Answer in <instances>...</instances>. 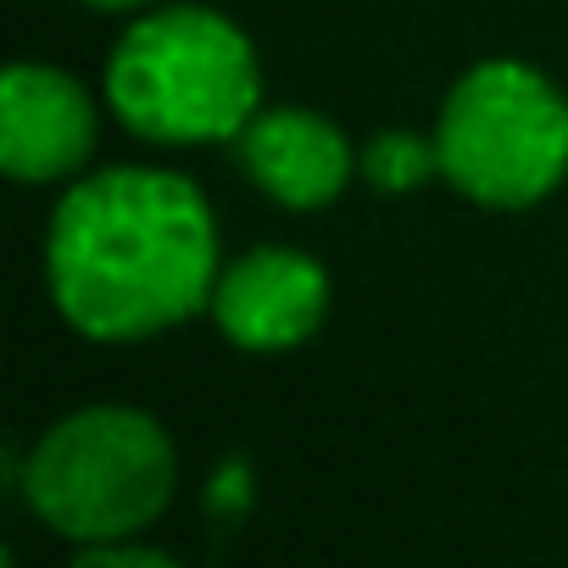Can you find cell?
Returning <instances> with one entry per match:
<instances>
[{"instance_id":"obj_1","label":"cell","mask_w":568,"mask_h":568,"mask_svg":"<svg viewBox=\"0 0 568 568\" xmlns=\"http://www.w3.org/2000/svg\"><path fill=\"white\" fill-rule=\"evenodd\" d=\"M217 273V217L201 184L168 168L79 173L45 229V291L95 346H140L212 313Z\"/></svg>"},{"instance_id":"obj_2","label":"cell","mask_w":568,"mask_h":568,"mask_svg":"<svg viewBox=\"0 0 568 568\" xmlns=\"http://www.w3.org/2000/svg\"><path fill=\"white\" fill-rule=\"evenodd\" d=\"M106 112L151 145H223L262 112L245 29L212 7H145L106 57Z\"/></svg>"},{"instance_id":"obj_3","label":"cell","mask_w":568,"mask_h":568,"mask_svg":"<svg viewBox=\"0 0 568 568\" xmlns=\"http://www.w3.org/2000/svg\"><path fill=\"white\" fill-rule=\"evenodd\" d=\"M18 490L68 546L145 535L173 507L179 446L145 407L95 402L57 418L29 446Z\"/></svg>"},{"instance_id":"obj_4","label":"cell","mask_w":568,"mask_h":568,"mask_svg":"<svg viewBox=\"0 0 568 568\" xmlns=\"http://www.w3.org/2000/svg\"><path fill=\"white\" fill-rule=\"evenodd\" d=\"M440 179L485 206H540L568 179V95L518 57L474 62L440 101L435 118Z\"/></svg>"},{"instance_id":"obj_5","label":"cell","mask_w":568,"mask_h":568,"mask_svg":"<svg viewBox=\"0 0 568 568\" xmlns=\"http://www.w3.org/2000/svg\"><path fill=\"white\" fill-rule=\"evenodd\" d=\"M335 302L329 267L296 245H251L217 273L212 324L245 357H284L307 346Z\"/></svg>"},{"instance_id":"obj_6","label":"cell","mask_w":568,"mask_h":568,"mask_svg":"<svg viewBox=\"0 0 568 568\" xmlns=\"http://www.w3.org/2000/svg\"><path fill=\"white\" fill-rule=\"evenodd\" d=\"M101 140L95 95L51 62H12L0 79V173L12 184H73Z\"/></svg>"},{"instance_id":"obj_7","label":"cell","mask_w":568,"mask_h":568,"mask_svg":"<svg viewBox=\"0 0 568 568\" xmlns=\"http://www.w3.org/2000/svg\"><path fill=\"white\" fill-rule=\"evenodd\" d=\"M234 151H240L245 179L284 212L335 206L357 173V151L346 129L313 106H262L240 129Z\"/></svg>"},{"instance_id":"obj_8","label":"cell","mask_w":568,"mask_h":568,"mask_svg":"<svg viewBox=\"0 0 568 568\" xmlns=\"http://www.w3.org/2000/svg\"><path fill=\"white\" fill-rule=\"evenodd\" d=\"M357 173L379 195H413L429 179H440V145L435 134H407V129H379L357 151Z\"/></svg>"},{"instance_id":"obj_9","label":"cell","mask_w":568,"mask_h":568,"mask_svg":"<svg viewBox=\"0 0 568 568\" xmlns=\"http://www.w3.org/2000/svg\"><path fill=\"white\" fill-rule=\"evenodd\" d=\"M173 557L162 546H145L140 535H118V540H95V546H73V568H168Z\"/></svg>"},{"instance_id":"obj_10","label":"cell","mask_w":568,"mask_h":568,"mask_svg":"<svg viewBox=\"0 0 568 568\" xmlns=\"http://www.w3.org/2000/svg\"><path fill=\"white\" fill-rule=\"evenodd\" d=\"M245 507H251V468H245L240 457H223V463L212 468V485H206V513H212V524L223 529V524H234Z\"/></svg>"},{"instance_id":"obj_11","label":"cell","mask_w":568,"mask_h":568,"mask_svg":"<svg viewBox=\"0 0 568 568\" xmlns=\"http://www.w3.org/2000/svg\"><path fill=\"white\" fill-rule=\"evenodd\" d=\"M79 7H90V12H145L156 0H79Z\"/></svg>"}]
</instances>
